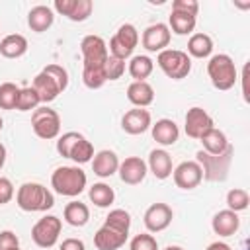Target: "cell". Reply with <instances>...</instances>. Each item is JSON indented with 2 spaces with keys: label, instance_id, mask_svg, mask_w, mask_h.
I'll return each mask as SVG.
<instances>
[{
  "label": "cell",
  "instance_id": "obj_1",
  "mask_svg": "<svg viewBox=\"0 0 250 250\" xmlns=\"http://www.w3.org/2000/svg\"><path fill=\"white\" fill-rule=\"evenodd\" d=\"M80 53H82V82L90 90L102 88L105 80V61L109 57L107 53V43L100 35H86L80 41Z\"/></svg>",
  "mask_w": 250,
  "mask_h": 250
},
{
  "label": "cell",
  "instance_id": "obj_2",
  "mask_svg": "<svg viewBox=\"0 0 250 250\" xmlns=\"http://www.w3.org/2000/svg\"><path fill=\"white\" fill-rule=\"evenodd\" d=\"M33 90L37 92L41 104H51L68 88V72L61 64H47L35 78H33Z\"/></svg>",
  "mask_w": 250,
  "mask_h": 250
},
{
  "label": "cell",
  "instance_id": "obj_3",
  "mask_svg": "<svg viewBox=\"0 0 250 250\" xmlns=\"http://www.w3.org/2000/svg\"><path fill=\"white\" fill-rule=\"evenodd\" d=\"M16 203L21 211L43 213L55 205V195L49 188H45L39 182H25L16 191Z\"/></svg>",
  "mask_w": 250,
  "mask_h": 250
},
{
  "label": "cell",
  "instance_id": "obj_4",
  "mask_svg": "<svg viewBox=\"0 0 250 250\" xmlns=\"http://www.w3.org/2000/svg\"><path fill=\"white\" fill-rule=\"evenodd\" d=\"M88 176L80 166H59L51 174V188L64 197H76L86 189Z\"/></svg>",
  "mask_w": 250,
  "mask_h": 250
},
{
  "label": "cell",
  "instance_id": "obj_5",
  "mask_svg": "<svg viewBox=\"0 0 250 250\" xmlns=\"http://www.w3.org/2000/svg\"><path fill=\"white\" fill-rule=\"evenodd\" d=\"M57 152L62 158H70L76 164H86L94 158V145L82 133L66 131L57 141Z\"/></svg>",
  "mask_w": 250,
  "mask_h": 250
},
{
  "label": "cell",
  "instance_id": "obj_6",
  "mask_svg": "<svg viewBox=\"0 0 250 250\" xmlns=\"http://www.w3.org/2000/svg\"><path fill=\"white\" fill-rule=\"evenodd\" d=\"M207 74H209L211 84L217 90H221V92H227V90L234 88V84L238 80V72H236L234 61L229 55H225V53H219V55L209 57Z\"/></svg>",
  "mask_w": 250,
  "mask_h": 250
},
{
  "label": "cell",
  "instance_id": "obj_7",
  "mask_svg": "<svg viewBox=\"0 0 250 250\" xmlns=\"http://www.w3.org/2000/svg\"><path fill=\"white\" fill-rule=\"evenodd\" d=\"M195 162L201 166L203 180L207 182H225L232 164V146H229L221 154H209L205 150H197Z\"/></svg>",
  "mask_w": 250,
  "mask_h": 250
},
{
  "label": "cell",
  "instance_id": "obj_8",
  "mask_svg": "<svg viewBox=\"0 0 250 250\" xmlns=\"http://www.w3.org/2000/svg\"><path fill=\"white\" fill-rule=\"evenodd\" d=\"M156 64L172 80H182L191 72V59L188 57L186 51H180V49L160 51L156 57Z\"/></svg>",
  "mask_w": 250,
  "mask_h": 250
},
{
  "label": "cell",
  "instance_id": "obj_9",
  "mask_svg": "<svg viewBox=\"0 0 250 250\" xmlns=\"http://www.w3.org/2000/svg\"><path fill=\"white\" fill-rule=\"evenodd\" d=\"M139 45V31L133 23H123L117 27L115 35L109 39V45H107V53L115 59H121V61H127L131 59L135 47Z\"/></svg>",
  "mask_w": 250,
  "mask_h": 250
},
{
  "label": "cell",
  "instance_id": "obj_10",
  "mask_svg": "<svg viewBox=\"0 0 250 250\" xmlns=\"http://www.w3.org/2000/svg\"><path fill=\"white\" fill-rule=\"evenodd\" d=\"M31 129L43 141L57 139L61 133V115L49 105H39L31 113Z\"/></svg>",
  "mask_w": 250,
  "mask_h": 250
},
{
  "label": "cell",
  "instance_id": "obj_11",
  "mask_svg": "<svg viewBox=\"0 0 250 250\" xmlns=\"http://www.w3.org/2000/svg\"><path fill=\"white\" fill-rule=\"evenodd\" d=\"M61 229H62V221L57 215H45L31 227V240L39 248H45V250L53 248L59 240Z\"/></svg>",
  "mask_w": 250,
  "mask_h": 250
},
{
  "label": "cell",
  "instance_id": "obj_12",
  "mask_svg": "<svg viewBox=\"0 0 250 250\" xmlns=\"http://www.w3.org/2000/svg\"><path fill=\"white\" fill-rule=\"evenodd\" d=\"M213 117L199 105H193L188 109L186 119H184V131L189 139H201L209 129H213Z\"/></svg>",
  "mask_w": 250,
  "mask_h": 250
},
{
  "label": "cell",
  "instance_id": "obj_13",
  "mask_svg": "<svg viewBox=\"0 0 250 250\" xmlns=\"http://www.w3.org/2000/svg\"><path fill=\"white\" fill-rule=\"evenodd\" d=\"M172 178L180 189H195L203 182V172L195 160H184L172 170Z\"/></svg>",
  "mask_w": 250,
  "mask_h": 250
},
{
  "label": "cell",
  "instance_id": "obj_14",
  "mask_svg": "<svg viewBox=\"0 0 250 250\" xmlns=\"http://www.w3.org/2000/svg\"><path fill=\"white\" fill-rule=\"evenodd\" d=\"M172 219H174L172 207L166 205V203H160V201L152 203L145 211V215H143V223H145L148 232H162V230H166L170 227Z\"/></svg>",
  "mask_w": 250,
  "mask_h": 250
},
{
  "label": "cell",
  "instance_id": "obj_15",
  "mask_svg": "<svg viewBox=\"0 0 250 250\" xmlns=\"http://www.w3.org/2000/svg\"><path fill=\"white\" fill-rule=\"evenodd\" d=\"M92 0H55L53 12L64 16L70 21H86L92 16Z\"/></svg>",
  "mask_w": 250,
  "mask_h": 250
},
{
  "label": "cell",
  "instance_id": "obj_16",
  "mask_svg": "<svg viewBox=\"0 0 250 250\" xmlns=\"http://www.w3.org/2000/svg\"><path fill=\"white\" fill-rule=\"evenodd\" d=\"M172 33L166 23H152L143 31L141 43L148 53H160L170 45Z\"/></svg>",
  "mask_w": 250,
  "mask_h": 250
},
{
  "label": "cell",
  "instance_id": "obj_17",
  "mask_svg": "<svg viewBox=\"0 0 250 250\" xmlns=\"http://www.w3.org/2000/svg\"><path fill=\"white\" fill-rule=\"evenodd\" d=\"M150 125H152L150 111L143 107H133L125 111V115L121 117V129L127 135H143L150 129Z\"/></svg>",
  "mask_w": 250,
  "mask_h": 250
},
{
  "label": "cell",
  "instance_id": "obj_18",
  "mask_svg": "<svg viewBox=\"0 0 250 250\" xmlns=\"http://www.w3.org/2000/svg\"><path fill=\"white\" fill-rule=\"evenodd\" d=\"M119 178L123 184L127 186H139L145 178H146V162L141 156H127L123 162H119Z\"/></svg>",
  "mask_w": 250,
  "mask_h": 250
},
{
  "label": "cell",
  "instance_id": "obj_19",
  "mask_svg": "<svg viewBox=\"0 0 250 250\" xmlns=\"http://www.w3.org/2000/svg\"><path fill=\"white\" fill-rule=\"evenodd\" d=\"M150 133H152V139L162 146L176 145L178 139H180V127L176 125V121H172L168 117H162L156 123H152L150 125Z\"/></svg>",
  "mask_w": 250,
  "mask_h": 250
},
{
  "label": "cell",
  "instance_id": "obj_20",
  "mask_svg": "<svg viewBox=\"0 0 250 250\" xmlns=\"http://www.w3.org/2000/svg\"><path fill=\"white\" fill-rule=\"evenodd\" d=\"M127 236H129V234L119 232V230H115V229H111V227L102 225V227L96 230V234H94V246H96L98 250H119L121 246H125Z\"/></svg>",
  "mask_w": 250,
  "mask_h": 250
},
{
  "label": "cell",
  "instance_id": "obj_21",
  "mask_svg": "<svg viewBox=\"0 0 250 250\" xmlns=\"http://www.w3.org/2000/svg\"><path fill=\"white\" fill-rule=\"evenodd\" d=\"M211 229L215 234L219 236H232L236 234V230L240 229V219L238 213L230 211V209H223L219 213H215V217L211 219Z\"/></svg>",
  "mask_w": 250,
  "mask_h": 250
},
{
  "label": "cell",
  "instance_id": "obj_22",
  "mask_svg": "<svg viewBox=\"0 0 250 250\" xmlns=\"http://www.w3.org/2000/svg\"><path fill=\"white\" fill-rule=\"evenodd\" d=\"M117 168H119V158L109 148H104V150L96 152L94 158H92V172L98 178H109L117 172Z\"/></svg>",
  "mask_w": 250,
  "mask_h": 250
},
{
  "label": "cell",
  "instance_id": "obj_23",
  "mask_svg": "<svg viewBox=\"0 0 250 250\" xmlns=\"http://www.w3.org/2000/svg\"><path fill=\"white\" fill-rule=\"evenodd\" d=\"M146 168L154 174L156 180H166L172 176V156L164 150V148H154L150 150L148 154V162H146Z\"/></svg>",
  "mask_w": 250,
  "mask_h": 250
},
{
  "label": "cell",
  "instance_id": "obj_24",
  "mask_svg": "<svg viewBox=\"0 0 250 250\" xmlns=\"http://www.w3.org/2000/svg\"><path fill=\"white\" fill-rule=\"evenodd\" d=\"M55 21V12L51 6H45V4H39V6H33L29 12H27V25L31 31L35 33H43L47 31Z\"/></svg>",
  "mask_w": 250,
  "mask_h": 250
},
{
  "label": "cell",
  "instance_id": "obj_25",
  "mask_svg": "<svg viewBox=\"0 0 250 250\" xmlns=\"http://www.w3.org/2000/svg\"><path fill=\"white\" fill-rule=\"evenodd\" d=\"M127 100L135 105V107H148L154 102V88L146 82V80H133L127 86Z\"/></svg>",
  "mask_w": 250,
  "mask_h": 250
},
{
  "label": "cell",
  "instance_id": "obj_26",
  "mask_svg": "<svg viewBox=\"0 0 250 250\" xmlns=\"http://www.w3.org/2000/svg\"><path fill=\"white\" fill-rule=\"evenodd\" d=\"M27 39L21 33H10L0 41V55L4 59H20L27 53Z\"/></svg>",
  "mask_w": 250,
  "mask_h": 250
},
{
  "label": "cell",
  "instance_id": "obj_27",
  "mask_svg": "<svg viewBox=\"0 0 250 250\" xmlns=\"http://www.w3.org/2000/svg\"><path fill=\"white\" fill-rule=\"evenodd\" d=\"M188 57L191 59H207L213 53V39L207 33H191L188 39Z\"/></svg>",
  "mask_w": 250,
  "mask_h": 250
},
{
  "label": "cell",
  "instance_id": "obj_28",
  "mask_svg": "<svg viewBox=\"0 0 250 250\" xmlns=\"http://www.w3.org/2000/svg\"><path fill=\"white\" fill-rule=\"evenodd\" d=\"M199 141H201V145H203L201 150H205V152H209V154H221V152H225V150L230 146L227 135H225L221 129H217V127L209 129Z\"/></svg>",
  "mask_w": 250,
  "mask_h": 250
},
{
  "label": "cell",
  "instance_id": "obj_29",
  "mask_svg": "<svg viewBox=\"0 0 250 250\" xmlns=\"http://www.w3.org/2000/svg\"><path fill=\"white\" fill-rule=\"evenodd\" d=\"M62 217L70 227H84L90 221V209L82 201H70L64 205Z\"/></svg>",
  "mask_w": 250,
  "mask_h": 250
},
{
  "label": "cell",
  "instance_id": "obj_30",
  "mask_svg": "<svg viewBox=\"0 0 250 250\" xmlns=\"http://www.w3.org/2000/svg\"><path fill=\"white\" fill-rule=\"evenodd\" d=\"M195 23H197V18L189 16V14L170 12V16H168V29H170V33H176V35H189V33H193Z\"/></svg>",
  "mask_w": 250,
  "mask_h": 250
},
{
  "label": "cell",
  "instance_id": "obj_31",
  "mask_svg": "<svg viewBox=\"0 0 250 250\" xmlns=\"http://www.w3.org/2000/svg\"><path fill=\"white\" fill-rule=\"evenodd\" d=\"M127 70H129V74L135 78V80H146L150 74H152V70H154V62H152V59L150 57H146V55H135V57H131V61H129V64H127Z\"/></svg>",
  "mask_w": 250,
  "mask_h": 250
},
{
  "label": "cell",
  "instance_id": "obj_32",
  "mask_svg": "<svg viewBox=\"0 0 250 250\" xmlns=\"http://www.w3.org/2000/svg\"><path fill=\"white\" fill-rule=\"evenodd\" d=\"M88 197H90V201L96 205V207H109L111 203H113V199H115V191H113V188H109L107 184H104V182H98V184H94V186H90V189H88Z\"/></svg>",
  "mask_w": 250,
  "mask_h": 250
},
{
  "label": "cell",
  "instance_id": "obj_33",
  "mask_svg": "<svg viewBox=\"0 0 250 250\" xmlns=\"http://www.w3.org/2000/svg\"><path fill=\"white\" fill-rule=\"evenodd\" d=\"M104 225H105V227H111V229H115V230H119V232L129 234V229H131V215H129V211H125V209H111V211L107 213Z\"/></svg>",
  "mask_w": 250,
  "mask_h": 250
},
{
  "label": "cell",
  "instance_id": "obj_34",
  "mask_svg": "<svg viewBox=\"0 0 250 250\" xmlns=\"http://www.w3.org/2000/svg\"><path fill=\"white\" fill-rule=\"evenodd\" d=\"M41 100L37 96V92L33 90V86H23L20 88V94H18V104H16V109L18 111H35L39 107Z\"/></svg>",
  "mask_w": 250,
  "mask_h": 250
},
{
  "label": "cell",
  "instance_id": "obj_35",
  "mask_svg": "<svg viewBox=\"0 0 250 250\" xmlns=\"http://www.w3.org/2000/svg\"><path fill=\"white\" fill-rule=\"evenodd\" d=\"M248 203H250V195L246 189L242 188H232L229 193H227V209L234 211V213H240V211H246L248 209Z\"/></svg>",
  "mask_w": 250,
  "mask_h": 250
},
{
  "label": "cell",
  "instance_id": "obj_36",
  "mask_svg": "<svg viewBox=\"0 0 250 250\" xmlns=\"http://www.w3.org/2000/svg\"><path fill=\"white\" fill-rule=\"evenodd\" d=\"M20 86L14 82H2L0 84V109H16L18 104Z\"/></svg>",
  "mask_w": 250,
  "mask_h": 250
},
{
  "label": "cell",
  "instance_id": "obj_37",
  "mask_svg": "<svg viewBox=\"0 0 250 250\" xmlns=\"http://www.w3.org/2000/svg\"><path fill=\"white\" fill-rule=\"evenodd\" d=\"M129 250H158V242L152 234L148 232H141L135 234L129 242Z\"/></svg>",
  "mask_w": 250,
  "mask_h": 250
},
{
  "label": "cell",
  "instance_id": "obj_38",
  "mask_svg": "<svg viewBox=\"0 0 250 250\" xmlns=\"http://www.w3.org/2000/svg\"><path fill=\"white\" fill-rule=\"evenodd\" d=\"M104 70H105V80H119L125 74V61L115 59V57L109 55L107 61H105Z\"/></svg>",
  "mask_w": 250,
  "mask_h": 250
},
{
  "label": "cell",
  "instance_id": "obj_39",
  "mask_svg": "<svg viewBox=\"0 0 250 250\" xmlns=\"http://www.w3.org/2000/svg\"><path fill=\"white\" fill-rule=\"evenodd\" d=\"M172 12H182V14L197 16V12H199V2H197V0H174V2H172Z\"/></svg>",
  "mask_w": 250,
  "mask_h": 250
},
{
  "label": "cell",
  "instance_id": "obj_40",
  "mask_svg": "<svg viewBox=\"0 0 250 250\" xmlns=\"http://www.w3.org/2000/svg\"><path fill=\"white\" fill-rule=\"evenodd\" d=\"M14 193H16V191H14V184H12V180L0 176V205L10 203L12 197H14Z\"/></svg>",
  "mask_w": 250,
  "mask_h": 250
},
{
  "label": "cell",
  "instance_id": "obj_41",
  "mask_svg": "<svg viewBox=\"0 0 250 250\" xmlns=\"http://www.w3.org/2000/svg\"><path fill=\"white\" fill-rule=\"evenodd\" d=\"M20 246V238L14 230H0V250H12Z\"/></svg>",
  "mask_w": 250,
  "mask_h": 250
},
{
  "label": "cell",
  "instance_id": "obj_42",
  "mask_svg": "<svg viewBox=\"0 0 250 250\" xmlns=\"http://www.w3.org/2000/svg\"><path fill=\"white\" fill-rule=\"evenodd\" d=\"M59 250H86V244L80 238H64Z\"/></svg>",
  "mask_w": 250,
  "mask_h": 250
},
{
  "label": "cell",
  "instance_id": "obj_43",
  "mask_svg": "<svg viewBox=\"0 0 250 250\" xmlns=\"http://www.w3.org/2000/svg\"><path fill=\"white\" fill-rule=\"evenodd\" d=\"M205 250H232V248H230L227 242H223V240H217V242H211V244H209Z\"/></svg>",
  "mask_w": 250,
  "mask_h": 250
},
{
  "label": "cell",
  "instance_id": "obj_44",
  "mask_svg": "<svg viewBox=\"0 0 250 250\" xmlns=\"http://www.w3.org/2000/svg\"><path fill=\"white\" fill-rule=\"evenodd\" d=\"M6 156H8V152H6V146L0 143V170L4 168V164H6Z\"/></svg>",
  "mask_w": 250,
  "mask_h": 250
},
{
  "label": "cell",
  "instance_id": "obj_45",
  "mask_svg": "<svg viewBox=\"0 0 250 250\" xmlns=\"http://www.w3.org/2000/svg\"><path fill=\"white\" fill-rule=\"evenodd\" d=\"M164 250H184L182 246H176V244H170V246H166Z\"/></svg>",
  "mask_w": 250,
  "mask_h": 250
},
{
  "label": "cell",
  "instance_id": "obj_46",
  "mask_svg": "<svg viewBox=\"0 0 250 250\" xmlns=\"http://www.w3.org/2000/svg\"><path fill=\"white\" fill-rule=\"evenodd\" d=\"M2 127H4V119L0 117V131H2Z\"/></svg>",
  "mask_w": 250,
  "mask_h": 250
},
{
  "label": "cell",
  "instance_id": "obj_47",
  "mask_svg": "<svg viewBox=\"0 0 250 250\" xmlns=\"http://www.w3.org/2000/svg\"><path fill=\"white\" fill-rule=\"evenodd\" d=\"M12 250H21V248H20V246H18V248H12Z\"/></svg>",
  "mask_w": 250,
  "mask_h": 250
}]
</instances>
